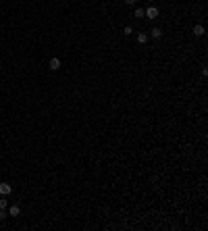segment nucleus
Listing matches in <instances>:
<instances>
[{"mask_svg":"<svg viewBox=\"0 0 208 231\" xmlns=\"http://www.w3.org/2000/svg\"><path fill=\"white\" fill-rule=\"evenodd\" d=\"M158 15H160V11H158L156 6H148V9H146V17H148V19H158Z\"/></svg>","mask_w":208,"mask_h":231,"instance_id":"nucleus-1","label":"nucleus"},{"mask_svg":"<svg viewBox=\"0 0 208 231\" xmlns=\"http://www.w3.org/2000/svg\"><path fill=\"white\" fill-rule=\"evenodd\" d=\"M48 67H50L52 71H58L60 67H63V60H60V58H56V56H54V58H50V63H48Z\"/></svg>","mask_w":208,"mask_h":231,"instance_id":"nucleus-2","label":"nucleus"},{"mask_svg":"<svg viewBox=\"0 0 208 231\" xmlns=\"http://www.w3.org/2000/svg\"><path fill=\"white\" fill-rule=\"evenodd\" d=\"M13 192V185L11 183H0V196H9Z\"/></svg>","mask_w":208,"mask_h":231,"instance_id":"nucleus-3","label":"nucleus"},{"mask_svg":"<svg viewBox=\"0 0 208 231\" xmlns=\"http://www.w3.org/2000/svg\"><path fill=\"white\" fill-rule=\"evenodd\" d=\"M150 35L154 38V40H160V38H162V29H160V27H154V29L150 31Z\"/></svg>","mask_w":208,"mask_h":231,"instance_id":"nucleus-4","label":"nucleus"},{"mask_svg":"<svg viewBox=\"0 0 208 231\" xmlns=\"http://www.w3.org/2000/svg\"><path fill=\"white\" fill-rule=\"evenodd\" d=\"M21 215V208L19 206H11L9 208V217H19Z\"/></svg>","mask_w":208,"mask_h":231,"instance_id":"nucleus-5","label":"nucleus"},{"mask_svg":"<svg viewBox=\"0 0 208 231\" xmlns=\"http://www.w3.org/2000/svg\"><path fill=\"white\" fill-rule=\"evenodd\" d=\"M135 17H138V19H144V17H146V9L138 6V9H135Z\"/></svg>","mask_w":208,"mask_h":231,"instance_id":"nucleus-6","label":"nucleus"},{"mask_svg":"<svg viewBox=\"0 0 208 231\" xmlns=\"http://www.w3.org/2000/svg\"><path fill=\"white\" fill-rule=\"evenodd\" d=\"M194 34L196 35H204V25H194Z\"/></svg>","mask_w":208,"mask_h":231,"instance_id":"nucleus-7","label":"nucleus"},{"mask_svg":"<svg viewBox=\"0 0 208 231\" xmlns=\"http://www.w3.org/2000/svg\"><path fill=\"white\" fill-rule=\"evenodd\" d=\"M148 42V34H138V44H146Z\"/></svg>","mask_w":208,"mask_h":231,"instance_id":"nucleus-8","label":"nucleus"},{"mask_svg":"<svg viewBox=\"0 0 208 231\" xmlns=\"http://www.w3.org/2000/svg\"><path fill=\"white\" fill-rule=\"evenodd\" d=\"M6 217H9V212H6L4 208H0V219H6Z\"/></svg>","mask_w":208,"mask_h":231,"instance_id":"nucleus-9","label":"nucleus"},{"mask_svg":"<svg viewBox=\"0 0 208 231\" xmlns=\"http://www.w3.org/2000/svg\"><path fill=\"white\" fill-rule=\"evenodd\" d=\"M123 34H125V35H129V34H133V29H131V27H129V25H127V27L123 29Z\"/></svg>","mask_w":208,"mask_h":231,"instance_id":"nucleus-10","label":"nucleus"},{"mask_svg":"<svg viewBox=\"0 0 208 231\" xmlns=\"http://www.w3.org/2000/svg\"><path fill=\"white\" fill-rule=\"evenodd\" d=\"M135 2H138V0H125V4H127V6H135Z\"/></svg>","mask_w":208,"mask_h":231,"instance_id":"nucleus-11","label":"nucleus"}]
</instances>
